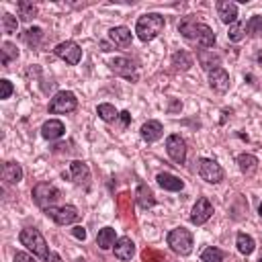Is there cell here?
Here are the masks:
<instances>
[{"instance_id": "1", "label": "cell", "mask_w": 262, "mask_h": 262, "mask_svg": "<svg viewBox=\"0 0 262 262\" xmlns=\"http://www.w3.org/2000/svg\"><path fill=\"white\" fill-rule=\"evenodd\" d=\"M178 31H180V35L186 41H190V43H194V45H199L203 49H209V47L215 45V33H213V29L209 25H205V23H196L192 16L182 18L180 25H178Z\"/></svg>"}, {"instance_id": "2", "label": "cell", "mask_w": 262, "mask_h": 262, "mask_svg": "<svg viewBox=\"0 0 262 262\" xmlns=\"http://www.w3.org/2000/svg\"><path fill=\"white\" fill-rule=\"evenodd\" d=\"M164 31V16L158 14V12H149V14H143L137 18V25H135V33L141 41H151L156 39L160 33Z\"/></svg>"}, {"instance_id": "3", "label": "cell", "mask_w": 262, "mask_h": 262, "mask_svg": "<svg viewBox=\"0 0 262 262\" xmlns=\"http://www.w3.org/2000/svg\"><path fill=\"white\" fill-rule=\"evenodd\" d=\"M18 239H20V244H23L27 250L33 252V256H37V258H41V260H47V258H49L51 252L47 250V242H45V237L41 235L39 229H35V227H25V229L20 231Z\"/></svg>"}, {"instance_id": "4", "label": "cell", "mask_w": 262, "mask_h": 262, "mask_svg": "<svg viewBox=\"0 0 262 262\" xmlns=\"http://www.w3.org/2000/svg\"><path fill=\"white\" fill-rule=\"evenodd\" d=\"M59 196H61L59 188H57L55 184H51V182H39V184L33 188V199H35V203H37L43 211L49 209V207H55V203L59 201Z\"/></svg>"}, {"instance_id": "5", "label": "cell", "mask_w": 262, "mask_h": 262, "mask_svg": "<svg viewBox=\"0 0 262 262\" xmlns=\"http://www.w3.org/2000/svg\"><path fill=\"white\" fill-rule=\"evenodd\" d=\"M168 246L180 254V256H188L192 252V233L184 227H174L168 233Z\"/></svg>"}, {"instance_id": "6", "label": "cell", "mask_w": 262, "mask_h": 262, "mask_svg": "<svg viewBox=\"0 0 262 262\" xmlns=\"http://www.w3.org/2000/svg\"><path fill=\"white\" fill-rule=\"evenodd\" d=\"M76 106H78L76 94L70 92V90H61V92H57V94L51 98V102H49V113H51V115H66V113L76 111Z\"/></svg>"}, {"instance_id": "7", "label": "cell", "mask_w": 262, "mask_h": 262, "mask_svg": "<svg viewBox=\"0 0 262 262\" xmlns=\"http://www.w3.org/2000/svg\"><path fill=\"white\" fill-rule=\"evenodd\" d=\"M45 213H47V217H51L57 225H70V223H74V221H78V219H80L78 209H76V207H72V205L49 207V209H45Z\"/></svg>"}, {"instance_id": "8", "label": "cell", "mask_w": 262, "mask_h": 262, "mask_svg": "<svg viewBox=\"0 0 262 262\" xmlns=\"http://www.w3.org/2000/svg\"><path fill=\"white\" fill-rule=\"evenodd\" d=\"M199 176L209 184H217L223 180V168L215 160L203 158V160H199Z\"/></svg>"}, {"instance_id": "9", "label": "cell", "mask_w": 262, "mask_h": 262, "mask_svg": "<svg viewBox=\"0 0 262 262\" xmlns=\"http://www.w3.org/2000/svg\"><path fill=\"white\" fill-rule=\"evenodd\" d=\"M55 55H57L59 59H63V61L76 66V63L82 59V49H80V45H78L76 41H63V43H59V45L55 47Z\"/></svg>"}, {"instance_id": "10", "label": "cell", "mask_w": 262, "mask_h": 262, "mask_svg": "<svg viewBox=\"0 0 262 262\" xmlns=\"http://www.w3.org/2000/svg\"><path fill=\"white\" fill-rule=\"evenodd\" d=\"M166 151L172 158V162L184 164V160H186V143H184V139L180 135L174 133V135H170L166 139Z\"/></svg>"}, {"instance_id": "11", "label": "cell", "mask_w": 262, "mask_h": 262, "mask_svg": "<svg viewBox=\"0 0 262 262\" xmlns=\"http://www.w3.org/2000/svg\"><path fill=\"white\" fill-rule=\"evenodd\" d=\"M108 68H111V72H115L117 76H123V78H127V80H137V70H135V63L131 61V59H127V57H115V59H111L108 61Z\"/></svg>"}, {"instance_id": "12", "label": "cell", "mask_w": 262, "mask_h": 262, "mask_svg": "<svg viewBox=\"0 0 262 262\" xmlns=\"http://www.w3.org/2000/svg\"><path fill=\"white\" fill-rule=\"evenodd\" d=\"M211 215H213V205H211V201L205 199V196L196 199V203H194V207H192V211H190V221H192L194 225H203V223L209 221Z\"/></svg>"}, {"instance_id": "13", "label": "cell", "mask_w": 262, "mask_h": 262, "mask_svg": "<svg viewBox=\"0 0 262 262\" xmlns=\"http://www.w3.org/2000/svg\"><path fill=\"white\" fill-rule=\"evenodd\" d=\"M209 86H211L215 92H219V94L227 92V90H229V74H227L221 66L215 68V70H211V72H209Z\"/></svg>"}, {"instance_id": "14", "label": "cell", "mask_w": 262, "mask_h": 262, "mask_svg": "<svg viewBox=\"0 0 262 262\" xmlns=\"http://www.w3.org/2000/svg\"><path fill=\"white\" fill-rule=\"evenodd\" d=\"M113 250H115V256L125 262V260H131V258H133V254H135V244H133L131 237L125 235V237H119V239L115 242Z\"/></svg>"}, {"instance_id": "15", "label": "cell", "mask_w": 262, "mask_h": 262, "mask_svg": "<svg viewBox=\"0 0 262 262\" xmlns=\"http://www.w3.org/2000/svg\"><path fill=\"white\" fill-rule=\"evenodd\" d=\"M217 14L225 25H233L237 20V4L229 0H221L217 2Z\"/></svg>"}, {"instance_id": "16", "label": "cell", "mask_w": 262, "mask_h": 262, "mask_svg": "<svg viewBox=\"0 0 262 262\" xmlns=\"http://www.w3.org/2000/svg\"><path fill=\"white\" fill-rule=\"evenodd\" d=\"M63 133H66V127H63V123L57 121V119H49V121H45L43 127H41V135H43L45 139H49V141L59 139Z\"/></svg>"}, {"instance_id": "17", "label": "cell", "mask_w": 262, "mask_h": 262, "mask_svg": "<svg viewBox=\"0 0 262 262\" xmlns=\"http://www.w3.org/2000/svg\"><path fill=\"white\" fill-rule=\"evenodd\" d=\"M70 174H72V180L76 182V184H84V186H88V180H90V170H88V166L84 164V162H80V160H76V162H72V166H70Z\"/></svg>"}, {"instance_id": "18", "label": "cell", "mask_w": 262, "mask_h": 262, "mask_svg": "<svg viewBox=\"0 0 262 262\" xmlns=\"http://www.w3.org/2000/svg\"><path fill=\"white\" fill-rule=\"evenodd\" d=\"M162 133H164V127H162V123L160 121H147V123H143L141 125V137L147 141V143H151V141H158L160 137H162Z\"/></svg>"}, {"instance_id": "19", "label": "cell", "mask_w": 262, "mask_h": 262, "mask_svg": "<svg viewBox=\"0 0 262 262\" xmlns=\"http://www.w3.org/2000/svg\"><path fill=\"white\" fill-rule=\"evenodd\" d=\"M237 168L244 176H254L258 170V158L252 154H239L237 156Z\"/></svg>"}, {"instance_id": "20", "label": "cell", "mask_w": 262, "mask_h": 262, "mask_svg": "<svg viewBox=\"0 0 262 262\" xmlns=\"http://www.w3.org/2000/svg\"><path fill=\"white\" fill-rule=\"evenodd\" d=\"M2 180H6L8 184H18L23 180V168L16 162H6L2 166Z\"/></svg>"}, {"instance_id": "21", "label": "cell", "mask_w": 262, "mask_h": 262, "mask_svg": "<svg viewBox=\"0 0 262 262\" xmlns=\"http://www.w3.org/2000/svg\"><path fill=\"white\" fill-rule=\"evenodd\" d=\"M108 39L117 47H127L131 43V31L127 27H113L108 31Z\"/></svg>"}, {"instance_id": "22", "label": "cell", "mask_w": 262, "mask_h": 262, "mask_svg": "<svg viewBox=\"0 0 262 262\" xmlns=\"http://www.w3.org/2000/svg\"><path fill=\"white\" fill-rule=\"evenodd\" d=\"M158 184L164 188V190H172V192H178V190H182V186H184V182L178 178V176H174V174H170V172H162V174H158Z\"/></svg>"}, {"instance_id": "23", "label": "cell", "mask_w": 262, "mask_h": 262, "mask_svg": "<svg viewBox=\"0 0 262 262\" xmlns=\"http://www.w3.org/2000/svg\"><path fill=\"white\" fill-rule=\"evenodd\" d=\"M196 57H199V63L203 66V70H207V72H211V70L219 68V63H221L219 55H217V53H213V51H209V49H199Z\"/></svg>"}, {"instance_id": "24", "label": "cell", "mask_w": 262, "mask_h": 262, "mask_svg": "<svg viewBox=\"0 0 262 262\" xmlns=\"http://www.w3.org/2000/svg\"><path fill=\"white\" fill-rule=\"evenodd\" d=\"M135 196H137V203H139L141 209H149V207H154V203H156L154 192H151L149 186L143 184V182L137 184V192H135Z\"/></svg>"}, {"instance_id": "25", "label": "cell", "mask_w": 262, "mask_h": 262, "mask_svg": "<svg viewBox=\"0 0 262 262\" xmlns=\"http://www.w3.org/2000/svg\"><path fill=\"white\" fill-rule=\"evenodd\" d=\"M115 242H117V233L113 227H102L96 235V244L100 250H111L115 246Z\"/></svg>"}, {"instance_id": "26", "label": "cell", "mask_w": 262, "mask_h": 262, "mask_svg": "<svg viewBox=\"0 0 262 262\" xmlns=\"http://www.w3.org/2000/svg\"><path fill=\"white\" fill-rule=\"evenodd\" d=\"M172 66H174L176 70H182V72H186V70L192 66V55H190L188 51L180 49V51H176V53L172 55Z\"/></svg>"}, {"instance_id": "27", "label": "cell", "mask_w": 262, "mask_h": 262, "mask_svg": "<svg viewBox=\"0 0 262 262\" xmlns=\"http://www.w3.org/2000/svg\"><path fill=\"white\" fill-rule=\"evenodd\" d=\"M235 246H237V250H239L244 256H250V254L254 252V248H256L252 235H248V233H237V237H235Z\"/></svg>"}, {"instance_id": "28", "label": "cell", "mask_w": 262, "mask_h": 262, "mask_svg": "<svg viewBox=\"0 0 262 262\" xmlns=\"http://www.w3.org/2000/svg\"><path fill=\"white\" fill-rule=\"evenodd\" d=\"M0 51H2V66H4V68H8V66L18 57V49H16V45H12L10 41H4Z\"/></svg>"}, {"instance_id": "29", "label": "cell", "mask_w": 262, "mask_h": 262, "mask_svg": "<svg viewBox=\"0 0 262 262\" xmlns=\"http://www.w3.org/2000/svg\"><path fill=\"white\" fill-rule=\"evenodd\" d=\"M16 10H18V16H20L23 20H31V18L37 16V6H35L33 2H27V0L16 2Z\"/></svg>"}, {"instance_id": "30", "label": "cell", "mask_w": 262, "mask_h": 262, "mask_svg": "<svg viewBox=\"0 0 262 262\" xmlns=\"http://www.w3.org/2000/svg\"><path fill=\"white\" fill-rule=\"evenodd\" d=\"M96 113H98V117H100L102 121H106V123H113V121L119 117L117 108H115L113 104H108V102H102V104H98Z\"/></svg>"}, {"instance_id": "31", "label": "cell", "mask_w": 262, "mask_h": 262, "mask_svg": "<svg viewBox=\"0 0 262 262\" xmlns=\"http://www.w3.org/2000/svg\"><path fill=\"white\" fill-rule=\"evenodd\" d=\"M246 37V25L244 23H233V25H229V31H227V39L229 41H233V43H239L242 39Z\"/></svg>"}, {"instance_id": "32", "label": "cell", "mask_w": 262, "mask_h": 262, "mask_svg": "<svg viewBox=\"0 0 262 262\" xmlns=\"http://www.w3.org/2000/svg\"><path fill=\"white\" fill-rule=\"evenodd\" d=\"M201 262H223V252L219 248H205L203 254H201Z\"/></svg>"}, {"instance_id": "33", "label": "cell", "mask_w": 262, "mask_h": 262, "mask_svg": "<svg viewBox=\"0 0 262 262\" xmlns=\"http://www.w3.org/2000/svg\"><path fill=\"white\" fill-rule=\"evenodd\" d=\"M246 31H248L250 37H258V35H262V16H260V14H254V16L246 23Z\"/></svg>"}, {"instance_id": "34", "label": "cell", "mask_w": 262, "mask_h": 262, "mask_svg": "<svg viewBox=\"0 0 262 262\" xmlns=\"http://www.w3.org/2000/svg\"><path fill=\"white\" fill-rule=\"evenodd\" d=\"M41 37H43V31H41L39 27H31V29H27V31L23 33V39H25L29 45H33V47H37V45H39Z\"/></svg>"}, {"instance_id": "35", "label": "cell", "mask_w": 262, "mask_h": 262, "mask_svg": "<svg viewBox=\"0 0 262 262\" xmlns=\"http://www.w3.org/2000/svg\"><path fill=\"white\" fill-rule=\"evenodd\" d=\"M2 29H4V33H8V35H10V33H16V29H18L16 16L4 12V14H2Z\"/></svg>"}, {"instance_id": "36", "label": "cell", "mask_w": 262, "mask_h": 262, "mask_svg": "<svg viewBox=\"0 0 262 262\" xmlns=\"http://www.w3.org/2000/svg\"><path fill=\"white\" fill-rule=\"evenodd\" d=\"M12 94V84L4 78V80H0V98H8Z\"/></svg>"}, {"instance_id": "37", "label": "cell", "mask_w": 262, "mask_h": 262, "mask_svg": "<svg viewBox=\"0 0 262 262\" xmlns=\"http://www.w3.org/2000/svg\"><path fill=\"white\" fill-rule=\"evenodd\" d=\"M14 262H37V260L27 252H16L14 254Z\"/></svg>"}, {"instance_id": "38", "label": "cell", "mask_w": 262, "mask_h": 262, "mask_svg": "<svg viewBox=\"0 0 262 262\" xmlns=\"http://www.w3.org/2000/svg\"><path fill=\"white\" fill-rule=\"evenodd\" d=\"M119 123H121V127L125 129L127 125H129V121H131V115H129V111H123V113H119Z\"/></svg>"}, {"instance_id": "39", "label": "cell", "mask_w": 262, "mask_h": 262, "mask_svg": "<svg viewBox=\"0 0 262 262\" xmlns=\"http://www.w3.org/2000/svg\"><path fill=\"white\" fill-rule=\"evenodd\" d=\"M72 235L78 237V239H86V229L84 227H74L72 229Z\"/></svg>"}, {"instance_id": "40", "label": "cell", "mask_w": 262, "mask_h": 262, "mask_svg": "<svg viewBox=\"0 0 262 262\" xmlns=\"http://www.w3.org/2000/svg\"><path fill=\"white\" fill-rule=\"evenodd\" d=\"M45 262H63V260L59 258V254H55V252H51V254H49V258H47Z\"/></svg>"}, {"instance_id": "41", "label": "cell", "mask_w": 262, "mask_h": 262, "mask_svg": "<svg viewBox=\"0 0 262 262\" xmlns=\"http://www.w3.org/2000/svg\"><path fill=\"white\" fill-rule=\"evenodd\" d=\"M258 215L262 217V203H260V207H258Z\"/></svg>"}, {"instance_id": "42", "label": "cell", "mask_w": 262, "mask_h": 262, "mask_svg": "<svg viewBox=\"0 0 262 262\" xmlns=\"http://www.w3.org/2000/svg\"><path fill=\"white\" fill-rule=\"evenodd\" d=\"M258 262H262V258H260V260H258Z\"/></svg>"}]
</instances>
